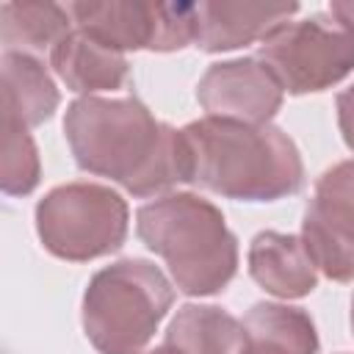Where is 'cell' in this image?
<instances>
[{"mask_svg":"<svg viewBox=\"0 0 354 354\" xmlns=\"http://www.w3.org/2000/svg\"><path fill=\"white\" fill-rule=\"evenodd\" d=\"M77 169L119 183L133 196H155L191 183L183 130L158 122L136 97H77L64 116Z\"/></svg>","mask_w":354,"mask_h":354,"instance_id":"1","label":"cell"},{"mask_svg":"<svg viewBox=\"0 0 354 354\" xmlns=\"http://www.w3.org/2000/svg\"><path fill=\"white\" fill-rule=\"evenodd\" d=\"M191 183L238 202H277L304 185V163L288 133L202 116L183 127Z\"/></svg>","mask_w":354,"mask_h":354,"instance_id":"2","label":"cell"},{"mask_svg":"<svg viewBox=\"0 0 354 354\" xmlns=\"http://www.w3.org/2000/svg\"><path fill=\"white\" fill-rule=\"evenodd\" d=\"M144 246L160 254L185 296H216L238 271V241L224 213L199 194H166L136 213Z\"/></svg>","mask_w":354,"mask_h":354,"instance_id":"3","label":"cell"},{"mask_svg":"<svg viewBox=\"0 0 354 354\" xmlns=\"http://www.w3.org/2000/svg\"><path fill=\"white\" fill-rule=\"evenodd\" d=\"M174 304L166 274L141 257L100 268L83 293V332L100 354H144Z\"/></svg>","mask_w":354,"mask_h":354,"instance_id":"4","label":"cell"},{"mask_svg":"<svg viewBox=\"0 0 354 354\" xmlns=\"http://www.w3.org/2000/svg\"><path fill=\"white\" fill-rule=\"evenodd\" d=\"M127 202L102 183H66L36 205L41 246L69 263H88L122 249L127 238Z\"/></svg>","mask_w":354,"mask_h":354,"instance_id":"5","label":"cell"},{"mask_svg":"<svg viewBox=\"0 0 354 354\" xmlns=\"http://www.w3.org/2000/svg\"><path fill=\"white\" fill-rule=\"evenodd\" d=\"M257 58L288 94L332 88L354 69V33L332 14L285 22L257 44Z\"/></svg>","mask_w":354,"mask_h":354,"instance_id":"6","label":"cell"},{"mask_svg":"<svg viewBox=\"0 0 354 354\" xmlns=\"http://www.w3.org/2000/svg\"><path fill=\"white\" fill-rule=\"evenodd\" d=\"M72 22L100 44L127 53H174L196 41V3H69Z\"/></svg>","mask_w":354,"mask_h":354,"instance_id":"7","label":"cell"},{"mask_svg":"<svg viewBox=\"0 0 354 354\" xmlns=\"http://www.w3.org/2000/svg\"><path fill=\"white\" fill-rule=\"evenodd\" d=\"M282 86L260 58L210 64L196 83V100L213 119L268 124L282 105Z\"/></svg>","mask_w":354,"mask_h":354,"instance_id":"8","label":"cell"},{"mask_svg":"<svg viewBox=\"0 0 354 354\" xmlns=\"http://www.w3.org/2000/svg\"><path fill=\"white\" fill-rule=\"evenodd\" d=\"M299 3H196V47L227 53L263 41L271 30L290 22Z\"/></svg>","mask_w":354,"mask_h":354,"instance_id":"9","label":"cell"},{"mask_svg":"<svg viewBox=\"0 0 354 354\" xmlns=\"http://www.w3.org/2000/svg\"><path fill=\"white\" fill-rule=\"evenodd\" d=\"M252 279L277 299H301L318 288V268L299 235L257 232L249 243Z\"/></svg>","mask_w":354,"mask_h":354,"instance_id":"10","label":"cell"},{"mask_svg":"<svg viewBox=\"0 0 354 354\" xmlns=\"http://www.w3.org/2000/svg\"><path fill=\"white\" fill-rule=\"evenodd\" d=\"M50 66L66 83L69 91L83 97L122 88L130 72L124 53L100 44L77 28L55 44V50L50 53Z\"/></svg>","mask_w":354,"mask_h":354,"instance_id":"11","label":"cell"},{"mask_svg":"<svg viewBox=\"0 0 354 354\" xmlns=\"http://www.w3.org/2000/svg\"><path fill=\"white\" fill-rule=\"evenodd\" d=\"M0 72H3V124L30 130L55 113L61 94L39 58L25 53H3Z\"/></svg>","mask_w":354,"mask_h":354,"instance_id":"12","label":"cell"},{"mask_svg":"<svg viewBox=\"0 0 354 354\" xmlns=\"http://www.w3.org/2000/svg\"><path fill=\"white\" fill-rule=\"evenodd\" d=\"M301 241L315 268L324 277L335 282L354 279V213L351 210L313 196L304 210Z\"/></svg>","mask_w":354,"mask_h":354,"instance_id":"13","label":"cell"},{"mask_svg":"<svg viewBox=\"0 0 354 354\" xmlns=\"http://www.w3.org/2000/svg\"><path fill=\"white\" fill-rule=\"evenodd\" d=\"M163 346L174 354H243L246 329L221 307L185 304L171 318Z\"/></svg>","mask_w":354,"mask_h":354,"instance_id":"14","label":"cell"},{"mask_svg":"<svg viewBox=\"0 0 354 354\" xmlns=\"http://www.w3.org/2000/svg\"><path fill=\"white\" fill-rule=\"evenodd\" d=\"M243 354H318V332L301 307L260 301L246 318Z\"/></svg>","mask_w":354,"mask_h":354,"instance_id":"15","label":"cell"},{"mask_svg":"<svg viewBox=\"0 0 354 354\" xmlns=\"http://www.w3.org/2000/svg\"><path fill=\"white\" fill-rule=\"evenodd\" d=\"M75 30L72 14L58 3H3L0 36L3 53H25L39 58Z\"/></svg>","mask_w":354,"mask_h":354,"instance_id":"16","label":"cell"},{"mask_svg":"<svg viewBox=\"0 0 354 354\" xmlns=\"http://www.w3.org/2000/svg\"><path fill=\"white\" fill-rule=\"evenodd\" d=\"M41 180V160L36 141L28 130L3 124V160L0 188L8 196H28Z\"/></svg>","mask_w":354,"mask_h":354,"instance_id":"17","label":"cell"},{"mask_svg":"<svg viewBox=\"0 0 354 354\" xmlns=\"http://www.w3.org/2000/svg\"><path fill=\"white\" fill-rule=\"evenodd\" d=\"M315 196L354 213V158L326 169L315 183Z\"/></svg>","mask_w":354,"mask_h":354,"instance_id":"18","label":"cell"},{"mask_svg":"<svg viewBox=\"0 0 354 354\" xmlns=\"http://www.w3.org/2000/svg\"><path fill=\"white\" fill-rule=\"evenodd\" d=\"M337 124L346 147L354 152V83L337 94Z\"/></svg>","mask_w":354,"mask_h":354,"instance_id":"19","label":"cell"},{"mask_svg":"<svg viewBox=\"0 0 354 354\" xmlns=\"http://www.w3.org/2000/svg\"><path fill=\"white\" fill-rule=\"evenodd\" d=\"M329 14H332L343 28H348V30L354 33V0H335V3L329 6Z\"/></svg>","mask_w":354,"mask_h":354,"instance_id":"20","label":"cell"},{"mask_svg":"<svg viewBox=\"0 0 354 354\" xmlns=\"http://www.w3.org/2000/svg\"><path fill=\"white\" fill-rule=\"evenodd\" d=\"M144 354H174L169 346H158V348H152V351H144Z\"/></svg>","mask_w":354,"mask_h":354,"instance_id":"21","label":"cell"},{"mask_svg":"<svg viewBox=\"0 0 354 354\" xmlns=\"http://www.w3.org/2000/svg\"><path fill=\"white\" fill-rule=\"evenodd\" d=\"M351 332H354V299H351Z\"/></svg>","mask_w":354,"mask_h":354,"instance_id":"22","label":"cell"}]
</instances>
